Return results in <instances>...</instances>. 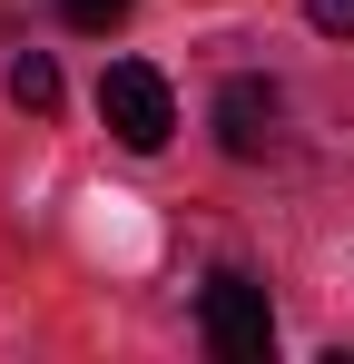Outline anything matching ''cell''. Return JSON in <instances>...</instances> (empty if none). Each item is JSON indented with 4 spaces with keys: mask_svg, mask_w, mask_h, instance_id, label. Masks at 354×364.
I'll return each instance as SVG.
<instances>
[{
    "mask_svg": "<svg viewBox=\"0 0 354 364\" xmlns=\"http://www.w3.org/2000/svg\"><path fill=\"white\" fill-rule=\"evenodd\" d=\"M197 325H207V345H217L227 364H266V345H276L266 286H256V276H236V266H217V276H207V296H197Z\"/></svg>",
    "mask_w": 354,
    "mask_h": 364,
    "instance_id": "obj_2",
    "label": "cell"
},
{
    "mask_svg": "<svg viewBox=\"0 0 354 364\" xmlns=\"http://www.w3.org/2000/svg\"><path fill=\"white\" fill-rule=\"evenodd\" d=\"M128 10H138V0H59V20H69V30H89V40H99V30H118Z\"/></svg>",
    "mask_w": 354,
    "mask_h": 364,
    "instance_id": "obj_5",
    "label": "cell"
},
{
    "mask_svg": "<svg viewBox=\"0 0 354 364\" xmlns=\"http://www.w3.org/2000/svg\"><path fill=\"white\" fill-rule=\"evenodd\" d=\"M99 119H109L118 148L148 158V148H168V138H177V89H168L148 60H109V69H99Z\"/></svg>",
    "mask_w": 354,
    "mask_h": 364,
    "instance_id": "obj_1",
    "label": "cell"
},
{
    "mask_svg": "<svg viewBox=\"0 0 354 364\" xmlns=\"http://www.w3.org/2000/svg\"><path fill=\"white\" fill-rule=\"evenodd\" d=\"M10 109H30V119H50V109H59V69H50V50H20V60H10Z\"/></svg>",
    "mask_w": 354,
    "mask_h": 364,
    "instance_id": "obj_4",
    "label": "cell"
},
{
    "mask_svg": "<svg viewBox=\"0 0 354 364\" xmlns=\"http://www.w3.org/2000/svg\"><path fill=\"white\" fill-rule=\"evenodd\" d=\"M305 20H315L325 40H354V0H305Z\"/></svg>",
    "mask_w": 354,
    "mask_h": 364,
    "instance_id": "obj_6",
    "label": "cell"
},
{
    "mask_svg": "<svg viewBox=\"0 0 354 364\" xmlns=\"http://www.w3.org/2000/svg\"><path fill=\"white\" fill-rule=\"evenodd\" d=\"M276 138H286V89L256 79V69L227 79V89H217V148H227V158H266Z\"/></svg>",
    "mask_w": 354,
    "mask_h": 364,
    "instance_id": "obj_3",
    "label": "cell"
}]
</instances>
